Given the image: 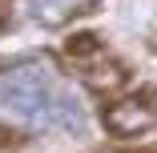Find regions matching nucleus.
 <instances>
[{"label":"nucleus","instance_id":"obj_1","mask_svg":"<svg viewBox=\"0 0 157 153\" xmlns=\"http://www.w3.org/2000/svg\"><path fill=\"white\" fill-rule=\"evenodd\" d=\"M0 129L16 133L85 129V105L77 89L60 77L52 56L33 52L0 65Z\"/></svg>","mask_w":157,"mask_h":153},{"label":"nucleus","instance_id":"obj_2","mask_svg":"<svg viewBox=\"0 0 157 153\" xmlns=\"http://www.w3.org/2000/svg\"><path fill=\"white\" fill-rule=\"evenodd\" d=\"M101 121L113 137H141L157 125V105H149V97H125V101H113L101 113Z\"/></svg>","mask_w":157,"mask_h":153},{"label":"nucleus","instance_id":"obj_3","mask_svg":"<svg viewBox=\"0 0 157 153\" xmlns=\"http://www.w3.org/2000/svg\"><path fill=\"white\" fill-rule=\"evenodd\" d=\"M97 4H101V0H24L28 16H33L36 24H44V28H60V24H69L73 16L93 12Z\"/></svg>","mask_w":157,"mask_h":153},{"label":"nucleus","instance_id":"obj_4","mask_svg":"<svg viewBox=\"0 0 157 153\" xmlns=\"http://www.w3.org/2000/svg\"><path fill=\"white\" fill-rule=\"evenodd\" d=\"M125 81H129V73L117 69V65H109V69H93V77H89L93 89H117V85H125Z\"/></svg>","mask_w":157,"mask_h":153},{"label":"nucleus","instance_id":"obj_5","mask_svg":"<svg viewBox=\"0 0 157 153\" xmlns=\"http://www.w3.org/2000/svg\"><path fill=\"white\" fill-rule=\"evenodd\" d=\"M69 52H73V56H89V52H97V36H89V33L73 36V40H69Z\"/></svg>","mask_w":157,"mask_h":153}]
</instances>
